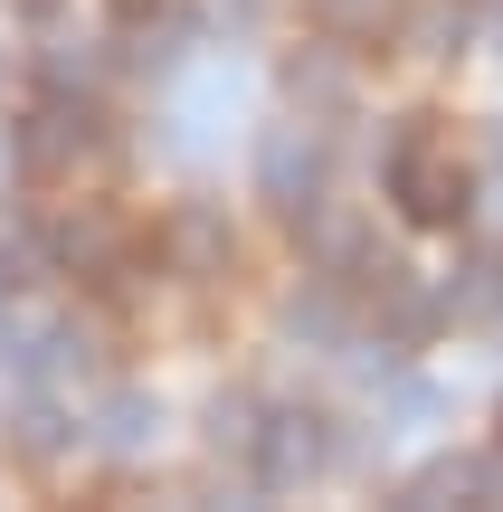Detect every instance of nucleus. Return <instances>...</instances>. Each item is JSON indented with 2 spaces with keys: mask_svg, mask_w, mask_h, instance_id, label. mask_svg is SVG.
<instances>
[{
  "mask_svg": "<svg viewBox=\"0 0 503 512\" xmlns=\"http://www.w3.org/2000/svg\"><path fill=\"white\" fill-rule=\"evenodd\" d=\"M390 200H399V219H409V228H456L475 209L466 200V171H456V152H437L428 114H409L399 143H390Z\"/></svg>",
  "mask_w": 503,
  "mask_h": 512,
  "instance_id": "1",
  "label": "nucleus"
},
{
  "mask_svg": "<svg viewBox=\"0 0 503 512\" xmlns=\"http://www.w3.org/2000/svg\"><path fill=\"white\" fill-rule=\"evenodd\" d=\"M323 114H285V124L257 133V200H276L285 219H304V209H323Z\"/></svg>",
  "mask_w": 503,
  "mask_h": 512,
  "instance_id": "2",
  "label": "nucleus"
},
{
  "mask_svg": "<svg viewBox=\"0 0 503 512\" xmlns=\"http://www.w3.org/2000/svg\"><path fill=\"white\" fill-rule=\"evenodd\" d=\"M333 456H342V427L323 418V408H266V437H257V484L266 494H295V484H314V475H333Z\"/></svg>",
  "mask_w": 503,
  "mask_h": 512,
  "instance_id": "3",
  "label": "nucleus"
},
{
  "mask_svg": "<svg viewBox=\"0 0 503 512\" xmlns=\"http://www.w3.org/2000/svg\"><path fill=\"white\" fill-rule=\"evenodd\" d=\"M76 152H95V105L86 95H48L19 124V162H29V181H57V171H76Z\"/></svg>",
  "mask_w": 503,
  "mask_h": 512,
  "instance_id": "4",
  "label": "nucleus"
},
{
  "mask_svg": "<svg viewBox=\"0 0 503 512\" xmlns=\"http://www.w3.org/2000/svg\"><path fill=\"white\" fill-rule=\"evenodd\" d=\"M86 437H95V427L76 418L57 389H38V380H29V399L10 408V456H19V465H57L67 446H86Z\"/></svg>",
  "mask_w": 503,
  "mask_h": 512,
  "instance_id": "5",
  "label": "nucleus"
},
{
  "mask_svg": "<svg viewBox=\"0 0 503 512\" xmlns=\"http://www.w3.org/2000/svg\"><path fill=\"white\" fill-rule=\"evenodd\" d=\"M162 256H171V275H228V256H238V238H228V219L209 200H181L162 219Z\"/></svg>",
  "mask_w": 503,
  "mask_h": 512,
  "instance_id": "6",
  "label": "nucleus"
},
{
  "mask_svg": "<svg viewBox=\"0 0 503 512\" xmlns=\"http://www.w3.org/2000/svg\"><path fill=\"white\" fill-rule=\"evenodd\" d=\"M86 427H95V446H105L114 465H133V456L162 446V399H152V389H105Z\"/></svg>",
  "mask_w": 503,
  "mask_h": 512,
  "instance_id": "7",
  "label": "nucleus"
},
{
  "mask_svg": "<svg viewBox=\"0 0 503 512\" xmlns=\"http://www.w3.org/2000/svg\"><path fill=\"white\" fill-rule=\"evenodd\" d=\"M38 256H48L57 275H105V266H114V219H105V209L48 219V228H38Z\"/></svg>",
  "mask_w": 503,
  "mask_h": 512,
  "instance_id": "8",
  "label": "nucleus"
},
{
  "mask_svg": "<svg viewBox=\"0 0 503 512\" xmlns=\"http://www.w3.org/2000/svg\"><path fill=\"white\" fill-rule=\"evenodd\" d=\"M285 95H295L304 114H342L352 105V57L342 48H295L285 57Z\"/></svg>",
  "mask_w": 503,
  "mask_h": 512,
  "instance_id": "9",
  "label": "nucleus"
},
{
  "mask_svg": "<svg viewBox=\"0 0 503 512\" xmlns=\"http://www.w3.org/2000/svg\"><path fill=\"white\" fill-rule=\"evenodd\" d=\"M105 67H114L105 38H48V48H38V86H48V95H86Z\"/></svg>",
  "mask_w": 503,
  "mask_h": 512,
  "instance_id": "10",
  "label": "nucleus"
},
{
  "mask_svg": "<svg viewBox=\"0 0 503 512\" xmlns=\"http://www.w3.org/2000/svg\"><path fill=\"white\" fill-rule=\"evenodd\" d=\"M285 342H314V351L342 342V275H314V285L285 304Z\"/></svg>",
  "mask_w": 503,
  "mask_h": 512,
  "instance_id": "11",
  "label": "nucleus"
},
{
  "mask_svg": "<svg viewBox=\"0 0 503 512\" xmlns=\"http://www.w3.org/2000/svg\"><path fill=\"white\" fill-rule=\"evenodd\" d=\"M257 437H266V408L247 399V389H219V399H209V446H219V456H257Z\"/></svg>",
  "mask_w": 503,
  "mask_h": 512,
  "instance_id": "12",
  "label": "nucleus"
},
{
  "mask_svg": "<svg viewBox=\"0 0 503 512\" xmlns=\"http://www.w3.org/2000/svg\"><path fill=\"white\" fill-rule=\"evenodd\" d=\"M447 304L456 313H503V256H466L447 275Z\"/></svg>",
  "mask_w": 503,
  "mask_h": 512,
  "instance_id": "13",
  "label": "nucleus"
},
{
  "mask_svg": "<svg viewBox=\"0 0 503 512\" xmlns=\"http://www.w3.org/2000/svg\"><path fill=\"white\" fill-rule=\"evenodd\" d=\"M390 10H399V0H304V19H314L323 38H371Z\"/></svg>",
  "mask_w": 503,
  "mask_h": 512,
  "instance_id": "14",
  "label": "nucleus"
},
{
  "mask_svg": "<svg viewBox=\"0 0 503 512\" xmlns=\"http://www.w3.org/2000/svg\"><path fill=\"white\" fill-rule=\"evenodd\" d=\"M466 29H475L466 0H437V10L418 19V57H456V48H466Z\"/></svg>",
  "mask_w": 503,
  "mask_h": 512,
  "instance_id": "15",
  "label": "nucleus"
},
{
  "mask_svg": "<svg viewBox=\"0 0 503 512\" xmlns=\"http://www.w3.org/2000/svg\"><path fill=\"white\" fill-rule=\"evenodd\" d=\"M447 494L475 503V465H466V456H437L428 475H409V503H447Z\"/></svg>",
  "mask_w": 503,
  "mask_h": 512,
  "instance_id": "16",
  "label": "nucleus"
},
{
  "mask_svg": "<svg viewBox=\"0 0 503 512\" xmlns=\"http://www.w3.org/2000/svg\"><path fill=\"white\" fill-rule=\"evenodd\" d=\"M29 266H48V256H38V247H0V294L29 285Z\"/></svg>",
  "mask_w": 503,
  "mask_h": 512,
  "instance_id": "17",
  "label": "nucleus"
},
{
  "mask_svg": "<svg viewBox=\"0 0 503 512\" xmlns=\"http://www.w3.org/2000/svg\"><path fill=\"white\" fill-rule=\"evenodd\" d=\"M19 181H29V162H19V133H0V200H10Z\"/></svg>",
  "mask_w": 503,
  "mask_h": 512,
  "instance_id": "18",
  "label": "nucleus"
},
{
  "mask_svg": "<svg viewBox=\"0 0 503 512\" xmlns=\"http://www.w3.org/2000/svg\"><path fill=\"white\" fill-rule=\"evenodd\" d=\"M494 171H503V124H494Z\"/></svg>",
  "mask_w": 503,
  "mask_h": 512,
  "instance_id": "19",
  "label": "nucleus"
},
{
  "mask_svg": "<svg viewBox=\"0 0 503 512\" xmlns=\"http://www.w3.org/2000/svg\"><path fill=\"white\" fill-rule=\"evenodd\" d=\"M494 38H503V29H494Z\"/></svg>",
  "mask_w": 503,
  "mask_h": 512,
  "instance_id": "20",
  "label": "nucleus"
}]
</instances>
